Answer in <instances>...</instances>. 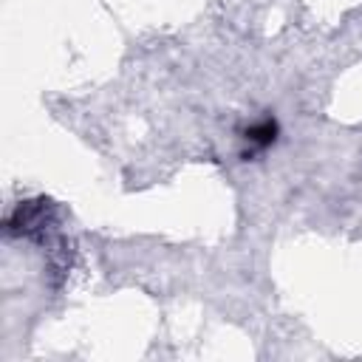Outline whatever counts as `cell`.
<instances>
[{"label":"cell","mask_w":362,"mask_h":362,"mask_svg":"<svg viewBox=\"0 0 362 362\" xmlns=\"http://www.w3.org/2000/svg\"><path fill=\"white\" fill-rule=\"evenodd\" d=\"M274 133H277V127H274V122H269V119H263V122H257L255 127H249V133H246V139L255 144V147H269L272 141H274Z\"/></svg>","instance_id":"obj_1"}]
</instances>
